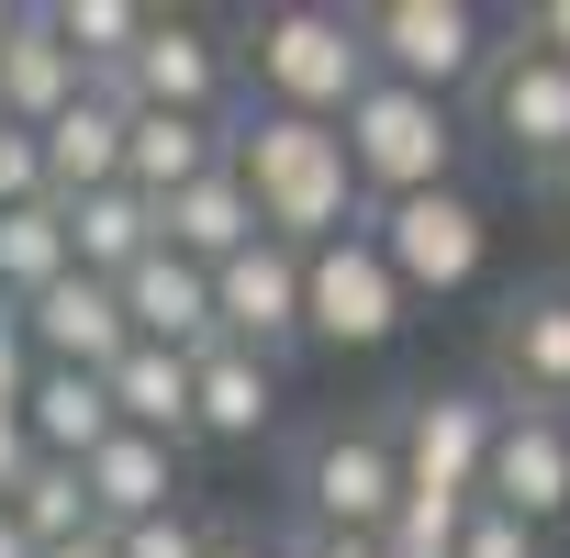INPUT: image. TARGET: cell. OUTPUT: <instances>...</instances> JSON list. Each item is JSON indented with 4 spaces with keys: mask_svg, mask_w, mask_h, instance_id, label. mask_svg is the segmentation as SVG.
<instances>
[{
    "mask_svg": "<svg viewBox=\"0 0 570 558\" xmlns=\"http://www.w3.org/2000/svg\"><path fill=\"white\" fill-rule=\"evenodd\" d=\"M79 257H68V212L57 201H12V212H0V302H35V291H57V279H68Z\"/></svg>",
    "mask_w": 570,
    "mask_h": 558,
    "instance_id": "d4e9b609",
    "label": "cell"
},
{
    "mask_svg": "<svg viewBox=\"0 0 570 558\" xmlns=\"http://www.w3.org/2000/svg\"><path fill=\"white\" fill-rule=\"evenodd\" d=\"M481 502L525 514L537 536H548V525H570V413H503L492 469H481Z\"/></svg>",
    "mask_w": 570,
    "mask_h": 558,
    "instance_id": "5bb4252c",
    "label": "cell"
},
{
    "mask_svg": "<svg viewBox=\"0 0 570 558\" xmlns=\"http://www.w3.org/2000/svg\"><path fill=\"white\" fill-rule=\"evenodd\" d=\"M190 369H202V447H257V436L279 425V358L213 336Z\"/></svg>",
    "mask_w": 570,
    "mask_h": 558,
    "instance_id": "44dd1931",
    "label": "cell"
},
{
    "mask_svg": "<svg viewBox=\"0 0 570 558\" xmlns=\"http://www.w3.org/2000/svg\"><path fill=\"white\" fill-rule=\"evenodd\" d=\"M459 558H548V536H537L525 514H503V502H470V536H459Z\"/></svg>",
    "mask_w": 570,
    "mask_h": 558,
    "instance_id": "f1b7e54d",
    "label": "cell"
},
{
    "mask_svg": "<svg viewBox=\"0 0 570 558\" xmlns=\"http://www.w3.org/2000/svg\"><path fill=\"white\" fill-rule=\"evenodd\" d=\"M336 134H347V168H358L370 201L459 190V168H470V123H459V101H425V90H403V79H370L358 112H347Z\"/></svg>",
    "mask_w": 570,
    "mask_h": 558,
    "instance_id": "3957f363",
    "label": "cell"
},
{
    "mask_svg": "<svg viewBox=\"0 0 570 558\" xmlns=\"http://www.w3.org/2000/svg\"><path fill=\"white\" fill-rule=\"evenodd\" d=\"M292 558H392L381 536H292Z\"/></svg>",
    "mask_w": 570,
    "mask_h": 558,
    "instance_id": "d590c367",
    "label": "cell"
},
{
    "mask_svg": "<svg viewBox=\"0 0 570 558\" xmlns=\"http://www.w3.org/2000/svg\"><path fill=\"white\" fill-rule=\"evenodd\" d=\"M370 246L392 257V279L414 302H459L492 268V201L470 179L459 190H414V201H370Z\"/></svg>",
    "mask_w": 570,
    "mask_h": 558,
    "instance_id": "5b68a950",
    "label": "cell"
},
{
    "mask_svg": "<svg viewBox=\"0 0 570 558\" xmlns=\"http://www.w3.org/2000/svg\"><path fill=\"white\" fill-rule=\"evenodd\" d=\"M46 558H124L112 536H68V547H46Z\"/></svg>",
    "mask_w": 570,
    "mask_h": 558,
    "instance_id": "74e56055",
    "label": "cell"
},
{
    "mask_svg": "<svg viewBox=\"0 0 570 558\" xmlns=\"http://www.w3.org/2000/svg\"><path fill=\"white\" fill-rule=\"evenodd\" d=\"M12 514H23V536H35V547L112 536V525H101V502H90V480H79L68 458H35V469H23V491H12Z\"/></svg>",
    "mask_w": 570,
    "mask_h": 558,
    "instance_id": "484cf974",
    "label": "cell"
},
{
    "mask_svg": "<svg viewBox=\"0 0 570 558\" xmlns=\"http://www.w3.org/2000/svg\"><path fill=\"white\" fill-rule=\"evenodd\" d=\"M79 101H90V68L68 57L57 12H23V23H12V46H0V123L46 134V123H57V112H79Z\"/></svg>",
    "mask_w": 570,
    "mask_h": 558,
    "instance_id": "9a60e30c",
    "label": "cell"
},
{
    "mask_svg": "<svg viewBox=\"0 0 570 558\" xmlns=\"http://www.w3.org/2000/svg\"><path fill=\"white\" fill-rule=\"evenodd\" d=\"M23 336H35V358H46V369H90V380H112V358L135 347L124 291H112V279H90V268H68L57 291H35V302H23Z\"/></svg>",
    "mask_w": 570,
    "mask_h": 558,
    "instance_id": "4fadbf2b",
    "label": "cell"
},
{
    "mask_svg": "<svg viewBox=\"0 0 570 558\" xmlns=\"http://www.w3.org/2000/svg\"><path fill=\"white\" fill-rule=\"evenodd\" d=\"M492 436H503V402H492V391H403V402H392L403 491H448V502H481Z\"/></svg>",
    "mask_w": 570,
    "mask_h": 558,
    "instance_id": "30bf717a",
    "label": "cell"
},
{
    "mask_svg": "<svg viewBox=\"0 0 570 558\" xmlns=\"http://www.w3.org/2000/svg\"><path fill=\"white\" fill-rule=\"evenodd\" d=\"M112 413H124V436H157V447H202V369L179 358V347H124L112 358Z\"/></svg>",
    "mask_w": 570,
    "mask_h": 558,
    "instance_id": "e0dca14e",
    "label": "cell"
},
{
    "mask_svg": "<svg viewBox=\"0 0 570 558\" xmlns=\"http://www.w3.org/2000/svg\"><path fill=\"white\" fill-rule=\"evenodd\" d=\"M79 480H90V502H101V525H112V536H124V525L179 514V447H157V436H112Z\"/></svg>",
    "mask_w": 570,
    "mask_h": 558,
    "instance_id": "cb8c5ba5",
    "label": "cell"
},
{
    "mask_svg": "<svg viewBox=\"0 0 570 558\" xmlns=\"http://www.w3.org/2000/svg\"><path fill=\"white\" fill-rule=\"evenodd\" d=\"M403 325H414V291L392 279V257L370 246V223L303 257V347H336V358H370V347H392Z\"/></svg>",
    "mask_w": 570,
    "mask_h": 558,
    "instance_id": "52a82bcc",
    "label": "cell"
},
{
    "mask_svg": "<svg viewBox=\"0 0 570 558\" xmlns=\"http://www.w3.org/2000/svg\"><path fill=\"white\" fill-rule=\"evenodd\" d=\"M235 57H246V101H257V112H303V123H347L358 90L381 79L358 12H314V0H279V12H257Z\"/></svg>",
    "mask_w": 570,
    "mask_h": 558,
    "instance_id": "7a4b0ae2",
    "label": "cell"
},
{
    "mask_svg": "<svg viewBox=\"0 0 570 558\" xmlns=\"http://www.w3.org/2000/svg\"><path fill=\"white\" fill-rule=\"evenodd\" d=\"M124 134H135V101H124L112 79H90V101L46 123V201L112 190V179H124Z\"/></svg>",
    "mask_w": 570,
    "mask_h": 558,
    "instance_id": "2e32d148",
    "label": "cell"
},
{
    "mask_svg": "<svg viewBox=\"0 0 570 558\" xmlns=\"http://www.w3.org/2000/svg\"><path fill=\"white\" fill-rule=\"evenodd\" d=\"M23 469H35V436H23V413H0V502L23 491Z\"/></svg>",
    "mask_w": 570,
    "mask_h": 558,
    "instance_id": "d6a6232c",
    "label": "cell"
},
{
    "mask_svg": "<svg viewBox=\"0 0 570 558\" xmlns=\"http://www.w3.org/2000/svg\"><path fill=\"white\" fill-rule=\"evenodd\" d=\"M23 436H35V458H68V469H90V458L124 436V413H112V380H90V369H35V391H23Z\"/></svg>",
    "mask_w": 570,
    "mask_h": 558,
    "instance_id": "d6986e66",
    "label": "cell"
},
{
    "mask_svg": "<svg viewBox=\"0 0 570 558\" xmlns=\"http://www.w3.org/2000/svg\"><path fill=\"white\" fill-rule=\"evenodd\" d=\"M12 201H46V134L0 123V212H12Z\"/></svg>",
    "mask_w": 570,
    "mask_h": 558,
    "instance_id": "4dcf8cb0",
    "label": "cell"
},
{
    "mask_svg": "<svg viewBox=\"0 0 570 558\" xmlns=\"http://www.w3.org/2000/svg\"><path fill=\"white\" fill-rule=\"evenodd\" d=\"M537 190H548V201H559V223H570V157H559V168H548Z\"/></svg>",
    "mask_w": 570,
    "mask_h": 558,
    "instance_id": "f35d334b",
    "label": "cell"
},
{
    "mask_svg": "<svg viewBox=\"0 0 570 558\" xmlns=\"http://www.w3.org/2000/svg\"><path fill=\"white\" fill-rule=\"evenodd\" d=\"M0 558H46V547L23 536V514H12V502H0Z\"/></svg>",
    "mask_w": 570,
    "mask_h": 558,
    "instance_id": "8d00e7d4",
    "label": "cell"
},
{
    "mask_svg": "<svg viewBox=\"0 0 570 558\" xmlns=\"http://www.w3.org/2000/svg\"><path fill=\"white\" fill-rule=\"evenodd\" d=\"M492 380L503 413H570V279H537L492 313Z\"/></svg>",
    "mask_w": 570,
    "mask_h": 558,
    "instance_id": "8fae6325",
    "label": "cell"
},
{
    "mask_svg": "<svg viewBox=\"0 0 570 558\" xmlns=\"http://www.w3.org/2000/svg\"><path fill=\"white\" fill-rule=\"evenodd\" d=\"M213 336L224 347H257V358H292L303 347V246L257 235L246 257L213 268Z\"/></svg>",
    "mask_w": 570,
    "mask_h": 558,
    "instance_id": "7c38bea8",
    "label": "cell"
},
{
    "mask_svg": "<svg viewBox=\"0 0 570 558\" xmlns=\"http://www.w3.org/2000/svg\"><path fill=\"white\" fill-rule=\"evenodd\" d=\"M213 558H292V536H257V525H213Z\"/></svg>",
    "mask_w": 570,
    "mask_h": 558,
    "instance_id": "836d02e7",
    "label": "cell"
},
{
    "mask_svg": "<svg viewBox=\"0 0 570 558\" xmlns=\"http://www.w3.org/2000/svg\"><path fill=\"white\" fill-rule=\"evenodd\" d=\"M124 325H135V347L202 358V347H213V268H190L179 246H157V257L124 279Z\"/></svg>",
    "mask_w": 570,
    "mask_h": 558,
    "instance_id": "ac0fdd59",
    "label": "cell"
},
{
    "mask_svg": "<svg viewBox=\"0 0 570 558\" xmlns=\"http://www.w3.org/2000/svg\"><path fill=\"white\" fill-rule=\"evenodd\" d=\"M459 536H470V502H448V491H403V514H392V558H459Z\"/></svg>",
    "mask_w": 570,
    "mask_h": 558,
    "instance_id": "83f0119b",
    "label": "cell"
},
{
    "mask_svg": "<svg viewBox=\"0 0 570 558\" xmlns=\"http://www.w3.org/2000/svg\"><path fill=\"white\" fill-rule=\"evenodd\" d=\"M146 23H157V12H135V0H57V34H68V57H79L90 79H112V68L146 46Z\"/></svg>",
    "mask_w": 570,
    "mask_h": 558,
    "instance_id": "4316f807",
    "label": "cell"
},
{
    "mask_svg": "<svg viewBox=\"0 0 570 558\" xmlns=\"http://www.w3.org/2000/svg\"><path fill=\"white\" fill-rule=\"evenodd\" d=\"M292 491H303V536H392V514H403V447H392V413L314 425L303 458H292Z\"/></svg>",
    "mask_w": 570,
    "mask_h": 558,
    "instance_id": "277c9868",
    "label": "cell"
},
{
    "mask_svg": "<svg viewBox=\"0 0 570 558\" xmlns=\"http://www.w3.org/2000/svg\"><path fill=\"white\" fill-rule=\"evenodd\" d=\"M358 34H370V68L403 79V90H425V101L481 90V68H492V46H503L470 0H381V12H358Z\"/></svg>",
    "mask_w": 570,
    "mask_h": 558,
    "instance_id": "ba28073f",
    "label": "cell"
},
{
    "mask_svg": "<svg viewBox=\"0 0 570 558\" xmlns=\"http://www.w3.org/2000/svg\"><path fill=\"white\" fill-rule=\"evenodd\" d=\"M157 223H168V246L190 257V268H224V257H246L268 223H257V201H246V179H235V157L213 168V179H190L179 201H157Z\"/></svg>",
    "mask_w": 570,
    "mask_h": 558,
    "instance_id": "603a6c76",
    "label": "cell"
},
{
    "mask_svg": "<svg viewBox=\"0 0 570 558\" xmlns=\"http://www.w3.org/2000/svg\"><path fill=\"white\" fill-rule=\"evenodd\" d=\"M235 179H246V201H257V223L279 235V246H336V235H358L370 223V190H358V168H347V134L336 123H303V112H235Z\"/></svg>",
    "mask_w": 570,
    "mask_h": 558,
    "instance_id": "6da1fadb",
    "label": "cell"
},
{
    "mask_svg": "<svg viewBox=\"0 0 570 558\" xmlns=\"http://www.w3.org/2000/svg\"><path fill=\"white\" fill-rule=\"evenodd\" d=\"M470 112H481V134H492V146H514V157H525L537 179H548V168L570 157V68H559V57H548V46H537L525 23H514V34L492 46V68H481Z\"/></svg>",
    "mask_w": 570,
    "mask_h": 558,
    "instance_id": "9c48e42d",
    "label": "cell"
},
{
    "mask_svg": "<svg viewBox=\"0 0 570 558\" xmlns=\"http://www.w3.org/2000/svg\"><path fill=\"white\" fill-rule=\"evenodd\" d=\"M525 34H537V46L570 68V0H537V12H525Z\"/></svg>",
    "mask_w": 570,
    "mask_h": 558,
    "instance_id": "e575fe53",
    "label": "cell"
},
{
    "mask_svg": "<svg viewBox=\"0 0 570 558\" xmlns=\"http://www.w3.org/2000/svg\"><path fill=\"white\" fill-rule=\"evenodd\" d=\"M57 212H68V257H79L90 279H112V291H124V279H135L157 246H168L157 201H146V190H124V179H112V190H90V201H57Z\"/></svg>",
    "mask_w": 570,
    "mask_h": 558,
    "instance_id": "ffe728a7",
    "label": "cell"
},
{
    "mask_svg": "<svg viewBox=\"0 0 570 558\" xmlns=\"http://www.w3.org/2000/svg\"><path fill=\"white\" fill-rule=\"evenodd\" d=\"M112 90H124L135 112L235 123V112H246V57H235L213 23H190V12H157V23H146V46L112 68Z\"/></svg>",
    "mask_w": 570,
    "mask_h": 558,
    "instance_id": "8992f818",
    "label": "cell"
},
{
    "mask_svg": "<svg viewBox=\"0 0 570 558\" xmlns=\"http://www.w3.org/2000/svg\"><path fill=\"white\" fill-rule=\"evenodd\" d=\"M235 157V123H179V112H135V134H124V190H146V201H179L190 179H213Z\"/></svg>",
    "mask_w": 570,
    "mask_h": 558,
    "instance_id": "7402d4cb",
    "label": "cell"
},
{
    "mask_svg": "<svg viewBox=\"0 0 570 558\" xmlns=\"http://www.w3.org/2000/svg\"><path fill=\"white\" fill-rule=\"evenodd\" d=\"M12 23H23V12H12V0H0V46H12Z\"/></svg>",
    "mask_w": 570,
    "mask_h": 558,
    "instance_id": "ab89813d",
    "label": "cell"
},
{
    "mask_svg": "<svg viewBox=\"0 0 570 558\" xmlns=\"http://www.w3.org/2000/svg\"><path fill=\"white\" fill-rule=\"evenodd\" d=\"M112 547H124V558H213V525L179 502V514H157V525H124Z\"/></svg>",
    "mask_w": 570,
    "mask_h": 558,
    "instance_id": "f546056e",
    "label": "cell"
},
{
    "mask_svg": "<svg viewBox=\"0 0 570 558\" xmlns=\"http://www.w3.org/2000/svg\"><path fill=\"white\" fill-rule=\"evenodd\" d=\"M35 369H46V358H35V336H23V313L0 302V413H23V391H35Z\"/></svg>",
    "mask_w": 570,
    "mask_h": 558,
    "instance_id": "1f68e13d",
    "label": "cell"
}]
</instances>
